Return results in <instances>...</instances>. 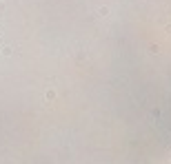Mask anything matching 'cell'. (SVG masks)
<instances>
[{
    "instance_id": "cell-1",
    "label": "cell",
    "mask_w": 171,
    "mask_h": 164,
    "mask_svg": "<svg viewBox=\"0 0 171 164\" xmlns=\"http://www.w3.org/2000/svg\"><path fill=\"white\" fill-rule=\"evenodd\" d=\"M44 98H47V102H51V100L56 98V91H54V89H49V91L44 93Z\"/></svg>"
},
{
    "instance_id": "cell-2",
    "label": "cell",
    "mask_w": 171,
    "mask_h": 164,
    "mask_svg": "<svg viewBox=\"0 0 171 164\" xmlns=\"http://www.w3.org/2000/svg\"><path fill=\"white\" fill-rule=\"evenodd\" d=\"M109 13V9L107 7H102V9H98V16H107Z\"/></svg>"
}]
</instances>
